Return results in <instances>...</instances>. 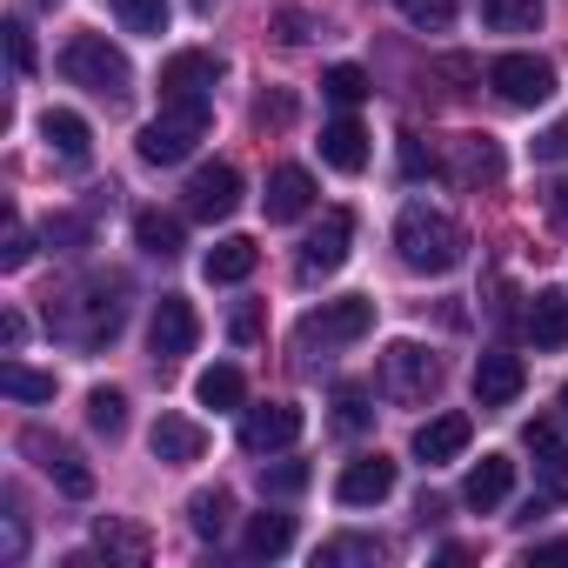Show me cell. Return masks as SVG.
Listing matches in <instances>:
<instances>
[{"instance_id":"1","label":"cell","mask_w":568,"mask_h":568,"mask_svg":"<svg viewBox=\"0 0 568 568\" xmlns=\"http://www.w3.org/2000/svg\"><path fill=\"white\" fill-rule=\"evenodd\" d=\"M395 247H402V261H408L415 274H455V267L468 261V234H462V221L442 214V207H428V201H408V207H402V221H395Z\"/></svg>"},{"instance_id":"2","label":"cell","mask_w":568,"mask_h":568,"mask_svg":"<svg viewBox=\"0 0 568 568\" xmlns=\"http://www.w3.org/2000/svg\"><path fill=\"white\" fill-rule=\"evenodd\" d=\"M61 74H68L74 88L101 94V101H128V88H134V68H128V54H121L108 34H74V41L61 48Z\"/></svg>"},{"instance_id":"3","label":"cell","mask_w":568,"mask_h":568,"mask_svg":"<svg viewBox=\"0 0 568 568\" xmlns=\"http://www.w3.org/2000/svg\"><path fill=\"white\" fill-rule=\"evenodd\" d=\"M207 141V101H161V114L141 128V161L148 168H174V161H187L194 148Z\"/></svg>"},{"instance_id":"4","label":"cell","mask_w":568,"mask_h":568,"mask_svg":"<svg viewBox=\"0 0 568 568\" xmlns=\"http://www.w3.org/2000/svg\"><path fill=\"white\" fill-rule=\"evenodd\" d=\"M368 328H375V302H368V295H342V302H322L315 315H302L295 342L328 355V348H355Z\"/></svg>"},{"instance_id":"5","label":"cell","mask_w":568,"mask_h":568,"mask_svg":"<svg viewBox=\"0 0 568 568\" xmlns=\"http://www.w3.org/2000/svg\"><path fill=\"white\" fill-rule=\"evenodd\" d=\"M382 395L388 402H402V408H415V402H428L435 388H442V362L422 348V342H388L382 348Z\"/></svg>"},{"instance_id":"6","label":"cell","mask_w":568,"mask_h":568,"mask_svg":"<svg viewBox=\"0 0 568 568\" xmlns=\"http://www.w3.org/2000/svg\"><path fill=\"white\" fill-rule=\"evenodd\" d=\"M221 74H227V61L214 48H181L161 61V101H207L221 88Z\"/></svg>"},{"instance_id":"7","label":"cell","mask_w":568,"mask_h":568,"mask_svg":"<svg viewBox=\"0 0 568 568\" xmlns=\"http://www.w3.org/2000/svg\"><path fill=\"white\" fill-rule=\"evenodd\" d=\"M488 88H495L508 108H541V101L555 94V68L535 61V54H501V61L488 68Z\"/></svg>"},{"instance_id":"8","label":"cell","mask_w":568,"mask_h":568,"mask_svg":"<svg viewBox=\"0 0 568 568\" xmlns=\"http://www.w3.org/2000/svg\"><path fill=\"white\" fill-rule=\"evenodd\" d=\"M194 342H201V315H194V302H187V295H161V302H154V322H148V348H154V362H181V355H194Z\"/></svg>"},{"instance_id":"9","label":"cell","mask_w":568,"mask_h":568,"mask_svg":"<svg viewBox=\"0 0 568 568\" xmlns=\"http://www.w3.org/2000/svg\"><path fill=\"white\" fill-rule=\"evenodd\" d=\"M302 442V408L295 402H267V408H247L241 415V448L247 455H281Z\"/></svg>"},{"instance_id":"10","label":"cell","mask_w":568,"mask_h":568,"mask_svg":"<svg viewBox=\"0 0 568 568\" xmlns=\"http://www.w3.org/2000/svg\"><path fill=\"white\" fill-rule=\"evenodd\" d=\"M121 295H128L121 274H114V281H88V288L74 295V308H81V328H74V335H81V342H114L121 322H128V302H121Z\"/></svg>"},{"instance_id":"11","label":"cell","mask_w":568,"mask_h":568,"mask_svg":"<svg viewBox=\"0 0 568 568\" xmlns=\"http://www.w3.org/2000/svg\"><path fill=\"white\" fill-rule=\"evenodd\" d=\"M234 207H241V168L207 161V168L187 174V214H194V221H227Z\"/></svg>"},{"instance_id":"12","label":"cell","mask_w":568,"mask_h":568,"mask_svg":"<svg viewBox=\"0 0 568 568\" xmlns=\"http://www.w3.org/2000/svg\"><path fill=\"white\" fill-rule=\"evenodd\" d=\"M21 448H28V455H41V475H48L61 495H74V501H88V495H94V468H88L68 442H54V435L28 428V435H21Z\"/></svg>"},{"instance_id":"13","label":"cell","mask_w":568,"mask_h":568,"mask_svg":"<svg viewBox=\"0 0 568 568\" xmlns=\"http://www.w3.org/2000/svg\"><path fill=\"white\" fill-rule=\"evenodd\" d=\"M395 495V462L375 448V455H355L342 475H335V501L342 508H382Z\"/></svg>"},{"instance_id":"14","label":"cell","mask_w":568,"mask_h":568,"mask_svg":"<svg viewBox=\"0 0 568 568\" xmlns=\"http://www.w3.org/2000/svg\"><path fill=\"white\" fill-rule=\"evenodd\" d=\"M348 241H355V214H348V207H328V214H322V227L302 241V281L335 274V267L348 261Z\"/></svg>"},{"instance_id":"15","label":"cell","mask_w":568,"mask_h":568,"mask_svg":"<svg viewBox=\"0 0 568 568\" xmlns=\"http://www.w3.org/2000/svg\"><path fill=\"white\" fill-rule=\"evenodd\" d=\"M521 442H528V455H535V488H541L548 501H568V448H561V428H555V422H528Z\"/></svg>"},{"instance_id":"16","label":"cell","mask_w":568,"mask_h":568,"mask_svg":"<svg viewBox=\"0 0 568 568\" xmlns=\"http://www.w3.org/2000/svg\"><path fill=\"white\" fill-rule=\"evenodd\" d=\"M148 448H154V462L187 468V462H201V455H207V428H201V422H187V415H154Z\"/></svg>"},{"instance_id":"17","label":"cell","mask_w":568,"mask_h":568,"mask_svg":"<svg viewBox=\"0 0 568 568\" xmlns=\"http://www.w3.org/2000/svg\"><path fill=\"white\" fill-rule=\"evenodd\" d=\"M521 388H528V368H521V355H501V348H488V355L475 362V402H481V408H508Z\"/></svg>"},{"instance_id":"18","label":"cell","mask_w":568,"mask_h":568,"mask_svg":"<svg viewBox=\"0 0 568 568\" xmlns=\"http://www.w3.org/2000/svg\"><path fill=\"white\" fill-rule=\"evenodd\" d=\"M261 207H267V221H302L308 207H315V174L308 168H274L267 174V194H261Z\"/></svg>"},{"instance_id":"19","label":"cell","mask_w":568,"mask_h":568,"mask_svg":"<svg viewBox=\"0 0 568 568\" xmlns=\"http://www.w3.org/2000/svg\"><path fill=\"white\" fill-rule=\"evenodd\" d=\"M468 435H475V422H468V415H428V422L415 428V462L442 468V462H455V455L468 448Z\"/></svg>"},{"instance_id":"20","label":"cell","mask_w":568,"mask_h":568,"mask_svg":"<svg viewBox=\"0 0 568 568\" xmlns=\"http://www.w3.org/2000/svg\"><path fill=\"white\" fill-rule=\"evenodd\" d=\"M508 488H515V462H508V455H481V462L468 468V481H462V501H468L475 515H495V508L508 501Z\"/></svg>"},{"instance_id":"21","label":"cell","mask_w":568,"mask_h":568,"mask_svg":"<svg viewBox=\"0 0 568 568\" xmlns=\"http://www.w3.org/2000/svg\"><path fill=\"white\" fill-rule=\"evenodd\" d=\"M521 328H528V342L535 348H568V295L561 288H535L528 295V315H521Z\"/></svg>"},{"instance_id":"22","label":"cell","mask_w":568,"mask_h":568,"mask_svg":"<svg viewBox=\"0 0 568 568\" xmlns=\"http://www.w3.org/2000/svg\"><path fill=\"white\" fill-rule=\"evenodd\" d=\"M322 161H328L335 174H362V168H368V128H362L355 114H335V121L322 128Z\"/></svg>"},{"instance_id":"23","label":"cell","mask_w":568,"mask_h":568,"mask_svg":"<svg viewBox=\"0 0 568 568\" xmlns=\"http://www.w3.org/2000/svg\"><path fill=\"white\" fill-rule=\"evenodd\" d=\"M41 141H48L68 168H88V154H94V134H88V121H81L74 108H48V114H41Z\"/></svg>"},{"instance_id":"24","label":"cell","mask_w":568,"mask_h":568,"mask_svg":"<svg viewBox=\"0 0 568 568\" xmlns=\"http://www.w3.org/2000/svg\"><path fill=\"white\" fill-rule=\"evenodd\" d=\"M254 261H261V247L247 241V234H221L214 247H207V281H214V288H234V281H247L254 274Z\"/></svg>"},{"instance_id":"25","label":"cell","mask_w":568,"mask_h":568,"mask_svg":"<svg viewBox=\"0 0 568 568\" xmlns=\"http://www.w3.org/2000/svg\"><path fill=\"white\" fill-rule=\"evenodd\" d=\"M295 548V515H247V535H241V555L247 561H274V555H288Z\"/></svg>"},{"instance_id":"26","label":"cell","mask_w":568,"mask_h":568,"mask_svg":"<svg viewBox=\"0 0 568 568\" xmlns=\"http://www.w3.org/2000/svg\"><path fill=\"white\" fill-rule=\"evenodd\" d=\"M455 174H462V181H475V187H495V181L508 174V161H501L495 134H462V141H455Z\"/></svg>"},{"instance_id":"27","label":"cell","mask_w":568,"mask_h":568,"mask_svg":"<svg viewBox=\"0 0 568 568\" xmlns=\"http://www.w3.org/2000/svg\"><path fill=\"white\" fill-rule=\"evenodd\" d=\"M194 402H201V408H214V415L241 408V402H247V382H241V368H227V362L201 368V382H194Z\"/></svg>"},{"instance_id":"28","label":"cell","mask_w":568,"mask_h":568,"mask_svg":"<svg viewBox=\"0 0 568 568\" xmlns=\"http://www.w3.org/2000/svg\"><path fill=\"white\" fill-rule=\"evenodd\" d=\"M134 241H141L148 254H161V261H174V254H181V214H161V207H141V214H134Z\"/></svg>"},{"instance_id":"29","label":"cell","mask_w":568,"mask_h":568,"mask_svg":"<svg viewBox=\"0 0 568 568\" xmlns=\"http://www.w3.org/2000/svg\"><path fill=\"white\" fill-rule=\"evenodd\" d=\"M227 515H234V495L214 481V488H201L194 501H187V528L201 535V541H221V528H227Z\"/></svg>"},{"instance_id":"30","label":"cell","mask_w":568,"mask_h":568,"mask_svg":"<svg viewBox=\"0 0 568 568\" xmlns=\"http://www.w3.org/2000/svg\"><path fill=\"white\" fill-rule=\"evenodd\" d=\"M94 548H101L108 561H128V568H141V561H148V535H141L134 521H114V515L94 528Z\"/></svg>"},{"instance_id":"31","label":"cell","mask_w":568,"mask_h":568,"mask_svg":"<svg viewBox=\"0 0 568 568\" xmlns=\"http://www.w3.org/2000/svg\"><path fill=\"white\" fill-rule=\"evenodd\" d=\"M481 21L495 34H535L541 28V0H481Z\"/></svg>"},{"instance_id":"32","label":"cell","mask_w":568,"mask_h":568,"mask_svg":"<svg viewBox=\"0 0 568 568\" xmlns=\"http://www.w3.org/2000/svg\"><path fill=\"white\" fill-rule=\"evenodd\" d=\"M108 8H114V21L128 34H148V41L168 34V0H108Z\"/></svg>"},{"instance_id":"33","label":"cell","mask_w":568,"mask_h":568,"mask_svg":"<svg viewBox=\"0 0 568 568\" xmlns=\"http://www.w3.org/2000/svg\"><path fill=\"white\" fill-rule=\"evenodd\" d=\"M382 555H388V541H375V535H335V541H322L315 568H342V561H382Z\"/></svg>"},{"instance_id":"34","label":"cell","mask_w":568,"mask_h":568,"mask_svg":"<svg viewBox=\"0 0 568 568\" xmlns=\"http://www.w3.org/2000/svg\"><path fill=\"white\" fill-rule=\"evenodd\" d=\"M88 428L114 442V435L128 428V395H121V388H94V395H88Z\"/></svg>"},{"instance_id":"35","label":"cell","mask_w":568,"mask_h":568,"mask_svg":"<svg viewBox=\"0 0 568 568\" xmlns=\"http://www.w3.org/2000/svg\"><path fill=\"white\" fill-rule=\"evenodd\" d=\"M0 388H8L14 402H54V375H41V368H28V362H8V368H0Z\"/></svg>"},{"instance_id":"36","label":"cell","mask_w":568,"mask_h":568,"mask_svg":"<svg viewBox=\"0 0 568 568\" xmlns=\"http://www.w3.org/2000/svg\"><path fill=\"white\" fill-rule=\"evenodd\" d=\"M322 94H328L335 108H355V101H368V74H362L355 61H342V68L322 74Z\"/></svg>"},{"instance_id":"37","label":"cell","mask_w":568,"mask_h":568,"mask_svg":"<svg viewBox=\"0 0 568 568\" xmlns=\"http://www.w3.org/2000/svg\"><path fill=\"white\" fill-rule=\"evenodd\" d=\"M395 8H402V21L422 28V34H442V28L455 21V0H395Z\"/></svg>"},{"instance_id":"38","label":"cell","mask_w":568,"mask_h":568,"mask_svg":"<svg viewBox=\"0 0 568 568\" xmlns=\"http://www.w3.org/2000/svg\"><path fill=\"white\" fill-rule=\"evenodd\" d=\"M308 481H315V468H308V462H274V468H261V488H267V495H281V501L302 495Z\"/></svg>"},{"instance_id":"39","label":"cell","mask_w":568,"mask_h":568,"mask_svg":"<svg viewBox=\"0 0 568 568\" xmlns=\"http://www.w3.org/2000/svg\"><path fill=\"white\" fill-rule=\"evenodd\" d=\"M41 234H48V247L74 254V247H88V241H94V221H88V214H54V221H48Z\"/></svg>"},{"instance_id":"40","label":"cell","mask_w":568,"mask_h":568,"mask_svg":"<svg viewBox=\"0 0 568 568\" xmlns=\"http://www.w3.org/2000/svg\"><path fill=\"white\" fill-rule=\"evenodd\" d=\"M28 261H34V227H28V221H8V247H0V267L21 274Z\"/></svg>"},{"instance_id":"41","label":"cell","mask_w":568,"mask_h":568,"mask_svg":"<svg viewBox=\"0 0 568 568\" xmlns=\"http://www.w3.org/2000/svg\"><path fill=\"white\" fill-rule=\"evenodd\" d=\"M0 34H8V61H14V74H34V34H28V21H8Z\"/></svg>"},{"instance_id":"42","label":"cell","mask_w":568,"mask_h":568,"mask_svg":"<svg viewBox=\"0 0 568 568\" xmlns=\"http://www.w3.org/2000/svg\"><path fill=\"white\" fill-rule=\"evenodd\" d=\"M535 161H568V114L535 134Z\"/></svg>"},{"instance_id":"43","label":"cell","mask_w":568,"mask_h":568,"mask_svg":"<svg viewBox=\"0 0 568 568\" xmlns=\"http://www.w3.org/2000/svg\"><path fill=\"white\" fill-rule=\"evenodd\" d=\"M335 408H342V415H335V428H342V435H362V428H368V402H362V395H342Z\"/></svg>"},{"instance_id":"44","label":"cell","mask_w":568,"mask_h":568,"mask_svg":"<svg viewBox=\"0 0 568 568\" xmlns=\"http://www.w3.org/2000/svg\"><path fill=\"white\" fill-rule=\"evenodd\" d=\"M402 168H408V174H435V154H422V141L408 134V141H402Z\"/></svg>"},{"instance_id":"45","label":"cell","mask_w":568,"mask_h":568,"mask_svg":"<svg viewBox=\"0 0 568 568\" xmlns=\"http://www.w3.org/2000/svg\"><path fill=\"white\" fill-rule=\"evenodd\" d=\"M555 561H568V541H541V548H528V568H555Z\"/></svg>"},{"instance_id":"46","label":"cell","mask_w":568,"mask_h":568,"mask_svg":"<svg viewBox=\"0 0 568 568\" xmlns=\"http://www.w3.org/2000/svg\"><path fill=\"white\" fill-rule=\"evenodd\" d=\"M0 342H8V355H14V348L28 342V322H21L14 308H8V315H0Z\"/></svg>"},{"instance_id":"47","label":"cell","mask_w":568,"mask_h":568,"mask_svg":"<svg viewBox=\"0 0 568 568\" xmlns=\"http://www.w3.org/2000/svg\"><path fill=\"white\" fill-rule=\"evenodd\" d=\"M261 335V315L254 308H234V342H254Z\"/></svg>"},{"instance_id":"48","label":"cell","mask_w":568,"mask_h":568,"mask_svg":"<svg viewBox=\"0 0 568 568\" xmlns=\"http://www.w3.org/2000/svg\"><path fill=\"white\" fill-rule=\"evenodd\" d=\"M548 221H561V227H568V181H555V187H548Z\"/></svg>"},{"instance_id":"49","label":"cell","mask_w":568,"mask_h":568,"mask_svg":"<svg viewBox=\"0 0 568 568\" xmlns=\"http://www.w3.org/2000/svg\"><path fill=\"white\" fill-rule=\"evenodd\" d=\"M281 41H308V21L302 14H281Z\"/></svg>"},{"instance_id":"50","label":"cell","mask_w":568,"mask_h":568,"mask_svg":"<svg viewBox=\"0 0 568 568\" xmlns=\"http://www.w3.org/2000/svg\"><path fill=\"white\" fill-rule=\"evenodd\" d=\"M561 415H568V388H561Z\"/></svg>"},{"instance_id":"51","label":"cell","mask_w":568,"mask_h":568,"mask_svg":"<svg viewBox=\"0 0 568 568\" xmlns=\"http://www.w3.org/2000/svg\"><path fill=\"white\" fill-rule=\"evenodd\" d=\"M48 8H54V0H48Z\"/></svg>"}]
</instances>
